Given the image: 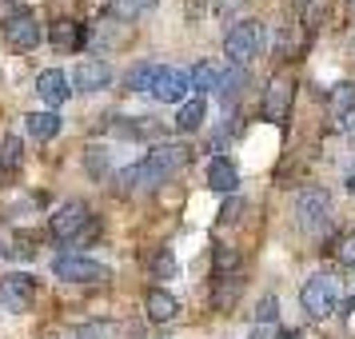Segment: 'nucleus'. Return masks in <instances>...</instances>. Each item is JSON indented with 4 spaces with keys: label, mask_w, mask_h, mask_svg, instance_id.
Returning <instances> with one entry per match:
<instances>
[{
    "label": "nucleus",
    "mask_w": 355,
    "mask_h": 339,
    "mask_svg": "<svg viewBox=\"0 0 355 339\" xmlns=\"http://www.w3.org/2000/svg\"><path fill=\"white\" fill-rule=\"evenodd\" d=\"M263 49V24L259 20H236L224 36V52L232 56V64H248L252 56H259Z\"/></svg>",
    "instance_id": "obj_1"
},
{
    "label": "nucleus",
    "mask_w": 355,
    "mask_h": 339,
    "mask_svg": "<svg viewBox=\"0 0 355 339\" xmlns=\"http://www.w3.org/2000/svg\"><path fill=\"white\" fill-rule=\"evenodd\" d=\"M52 275L64 279V284H104L108 268L96 263V259H84V256H56L52 259Z\"/></svg>",
    "instance_id": "obj_2"
},
{
    "label": "nucleus",
    "mask_w": 355,
    "mask_h": 339,
    "mask_svg": "<svg viewBox=\"0 0 355 339\" xmlns=\"http://www.w3.org/2000/svg\"><path fill=\"white\" fill-rule=\"evenodd\" d=\"M300 304H304V311L311 320H327L336 311V288H331V279L327 275H311L300 288Z\"/></svg>",
    "instance_id": "obj_3"
},
{
    "label": "nucleus",
    "mask_w": 355,
    "mask_h": 339,
    "mask_svg": "<svg viewBox=\"0 0 355 339\" xmlns=\"http://www.w3.org/2000/svg\"><path fill=\"white\" fill-rule=\"evenodd\" d=\"M295 216H300V224L307 232L327 227V220H331V200H327V192L323 188H304L300 200H295Z\"/></svg>",
    "instance_id": "obj_4"
},
{
    "label": "nucleus",
    "mask_w": 355,
    "mask_h": 339,
    "mask_svg": "<svg viewBox=\"0 0 355 339\" xmlns=\"http://www.w3.org/2000/svg\"><path fill=\"white\" fill-rule=\"evenodd\" d=\"M0 36H4V44L12 52H33L40 40H44V33H40V24H36L28 12H20V17H8L4 24H0Z\"/></svg>",
    "instance_id": "obj_5"
},
{
    "label": "nucleus",
    "mask_w": 355,
    "mask_h": 339,
    "mask_svg": "<svg viewBox=\"0 0 355 339\" xmlns=\"http://www.w3.org/2000/svg\"><path fill=\"white\" fill-rule=\"evenodd\" d=\"M84 224H88V204H84V200H68V204H60L56 216L49 220V227H52L56 240H72V236H80Z\"/></svg>",
    "instance_id": "obj_6"
},
{
    "label": "nucleus",
    "mask_w": 355,
    "mask_h": 339,
    "mask_svg": "<svg viewBox=\"0 0 355 339\" xmlns=\"http://www.w3.org/2000/svg\"><path fill=\"white\" fill-rule=\"evenodd\" d=\"M291 92H295V84H291V76H275L272 84H268V92H263V116L272 120V124H284L291 112Z\"/></svg>",
    "instance_id": "obj_7"
},
{
    "label": "nucleus",
    "mask_w": 355,
    "mask_h": 339,
    "mask_svg": "<svg viewBox=\"0 0 355 339\" xmlns=\"http://www.w3.org/2000/svg\"><path fill=\"white\" fill-rule=\"evenodd\" d=\"M168 176H172V172H168L164 164H156L152 156H144L140 164H132V168L120 172V188H128V192L132 188H156V184H164Z\"/></svg>",
    "instance_id": "obj_8"
},
{
    "label": "nucleus",
    "mask_w": 355,
    "mask_h": 339,
    "mask_svg": "<svg viewBox=\"0 0 355 339\" xmlns=\"http://www.w3.org/2000/svg\"><path fill=\"white\" fill-rule=\"evenodd\" d=\"M33 275H24V272H12V275H4L0 279V307L4 311H24L28 307V299H33Z\"/></svg>",
    "instance_id": "obj_9"
},
{
    "label": "nucleus",
    "mask_w": 355,
    "mask_h": 339,
    "mask_svg": "<svg viewBox=\"0 0 355 339\" xmlns=\"http://www.w3.org/2000/svg\"><path fill=\"white\" fill-rule=\"evenodd\" d=\"M188 88H192V76L184 68H160V76L152 84V96L164 100V104H180L188 96Z\"/></svg>",
    "instance_id": "obj_10"
},
{
    "label": "nucleus",
    "mask_w": 355,
    "mask_h": 339,
    "mask_svg": "<svg viewBox=\"0 0 355 339\" xmlns=\"http://www.w3.org/2000/svg\"><path fill=\"white\" fill-rule=\"evenodd\" d=\"M36 96L52 104V108H60L68 96H72V80H68L60 68H44L40 76H36Z\"/></svg>",
    "instance_id": "obj_11"
},
{
    "label": "nucleus",
    "mask_w": 355,
    "mask_h": 339,
    "mask_svg": "<svg viewBox=\"0 0 355 339\" xmlns=\"http://www.w3.org/2000/svg\"><path fill=\"white\" fill-rule=\"evenodd\" d=\"M108 80H112V68L104 64V60H84L72 72V84L80 92H100V88H108Z\"/></svg>",
    "instance_id": "obj_12"
},
{
    "label": "nucleus",
    "mask_w": 355,
    "mask_h": 339,
    "mask_svg": "<svg viewBox=\"0 0 355 339\" xmlns=\"http://www.w3.org/2000/svg\"><path fill=\"white\" fill-rule=\"evenodd\" d=\"M236 184H240V172L232 168V160H224V156H216V160L208 164V188L220 195H232L236 192Z\"/></svg>",
    "instance_id": "obj_13"
},
{
    "label": "nucleus",
    "mask_w": 355,
    "mask_h": 339,
    "mask_svg": "<svg viewBox=\"0 0 355 339\" xmlns=\"http://www.w3.org/2000/svg\"><path fill=\"white\" fill-rule=\"evenodd\" d=\"M176 311H180V304H176V295H172V291H164V288L148 291V320L172 323V320H176Z\"/></svg>",
    "instance_id": "obj_14"
},
{
    "label": "nucleus",
    "mask_w": 355,
    "mask_h": 339,
    "mask_svg": "<svg viewBox=\"0 0 355 339\" xmlns=\"http://www.w3.org/2000/svg\"><path fill=\"white\" fill-rule=\"evenodd\" d=\"M156 76H160V68L152 64V60H140V64H132L128 72H124V88H128V92H152Z\"/></svg>",
    "instance_id": "obj_15"
},
{
    "label": "nucleus",
    "mask_w": 355,
    "mask_h": 339,
    "mask_svg": "<svg viewBox=\"0 0 355 339\" xmlns=\"http://www.w3.org/2000/svg\"><path fill=\"white\" fill-rule=\"evenodd\" d=\"M49 40L56 44V49H64V52L80 49V24H76V20H56L52 33H49Z\"/></svg>",
    "instance_id": "obj_16"
},
{
    "label": "nucleus",
    "mask_w": 355,
    "mask_h": 339,
    "mask_svg": "<svg viewBox=\"0 0 355 339\" xmlns=\"http://www.w3.org/2000/svg\"><path fill=\"white\" fill-rule=\"evenodd\" d=\"M148 156H152L156 164H164L168 172H176L180 164H188V156H192V152H188L184 144H156L152 152H148Z\"/></svg>",
    "instance_id": "obj_17"
},
{
    "label": "nucleus",
    "mask_w": 355,
    "mask_h": 339,
    "mask_svg": "<svg viewBox=\"0 0 355 339\" xmlns=\"http://www.w3.org/2000/svg\"><path fill=\"white\" fill-rule=\"evenodd\" d=\"M243 84H248V72H243L240 64L220 68V88H216V92H220L224 100H236V96L243 92Z\"/></svg>",
    "instance_id": "obj_18"
},
{
    "label": "nucleus",
    "mask_w": 355,
    "mask_h": 339,
    "mask_svg": "<svg viewBox=\"0 0 355 339\" xmlns=\"http://www.w3.org/2000/svg\"><path fill=\"white\" fill-rule=\"evenodd\" d=\"M192 88L196 92H216L220 88V68L216 64H208V60H200V64H192Z\"/></svg>",
    "instance_id": "obj_19"
},
{
    "label": "nucleus",
    "mask_w": 355,
    "mask_h": 339,
    "mask_svg": "<svg viewBox=\"0 0 355 339\" xmlns=\"http://www.w3.org/2000/svg\"><path fill=\"white\" fill-rule=\"evenodd\" d=\"M204 124V100L192 96V100H184V108L176 112V128L180 132H196Z\"/></svg>",
    "instance_id": "obj_20"
},
{
    "label": "nucleus",
    "mask_w": 355,
    "mask_h": 339,
    "mask_svg": "<svg viewBox=\"0 0 355 339\" xmlns=\"http://www.w3.org/2000/svg\"><path fill=\"white\" fill-rule=\"evenodd\" d=\"M60 132V116L56 112H33L28 116V136H36V140H52Z\"/></svg>",
    "instance_id": "obj_21"
},
{
    "label": "nucleus",
    "mask_w": 355,
    "mask_h": 339,
    "mask_svg": "<svg viewBox=\"0 0 355 339\" xmlns=\"http://www.w3.org/2000/svg\"><path fill=\"white\" fill-rule=\"evenodd\" d=\"M20 164H24V144H20V136H4V140H0V168L17 172Z\"/></svg>",
    "instance_id": "obj_22"
},
{
    "label": "nucleus",
    "mask_w": 355,
    "mask_h": 339,
    "mask_svg": "<svg viewBox=\"0 0 355 339\" xmlns=\"http://www.w3.org/2000/svg\"><path fill=\"white\" fill-rule=\"evenodd\" d=\"M336 256H339V263H347V268H355V232H347V236H339V243H336Z\"/></svg>",
    "instance_id": "obj_23"
},
{
    "label": "nucleus",
    "mask_w": 355,
    "mask_h": 339,
    "mask_svg": "<svg viewBox=\"0 0 355 339\" xmlns=\"http://www.w3.org/2000/svg\"><path fill=\"white\" fill-rule=\"evenodd\" d=\"M331 104H336L339 112H347V108H355V84H339L336 92H331Z\"/></svg>",
    "instance_id": "obj_24"
},
{
    "label": "nucleus",
    "mask_w": 355,
    "mask_h": 339,
    "mask_svg": "<svg viewBox=\"0 0 355 339\" xmlns=\"http://www.w3.org/2000/svg\"><path fill=\"white\" fill-rule=\"evenodd\" d=\"M236 268H240V256L232 247H220L216 252V272H236Z\"/></svg>",
    "instance_id": "obj_25"
},
{
    "label": "nucleus",
    "mask_w": 355,
    "mask_h": 339,
    "mask_svg": "<svg viewBox=\"0 0 355 339\" xmlns=\"http://www.w3.org/2000/svg\"><path fill=\"white\" fill-rule=\"evenodd\" d=\"M240 211H243V200H240V195H227V204L220 208V220H224V224H236V220H240Z\"/></svg>",
    "instance_id": "obj_26"
},
{
    "label": "nucleus",
    "mask_w": 355,
    "mask_h": 339,
    "mask_svg": "<svg viewBox=\"0 0 355 339\" xmlns=\"http://www.w3.org/2000/svg\"><path fill=\"white\" fill-rule=\"evenodd\" d=\"M256 320H259V323H272V320H275V299H272V295H263V299H259Z\"/></svg>",
    "instance_id": "obj_27"
},
{
    "label": "nucleus",
    "mask_w": 355,
    "mask_h": 339,
    "mask_svg": "<svg viewBox=\"0 0 355 339\" xmlns=\"http://www.w3.org/2000/svg\"><path fill=\"white\" fill-rule=\"evenodd\" d=\"M339 132H343L347 140H355V108H347V112H339Z\"/></svg>",
    "instance_id": "obj_28"
},
{
    "label": "nucleus",
    "mask_w": 355,
    "mask_h": 339,
    "mask_svg": "<svg viewBox=\"0 0 355 339\" xmlns=\"http://www.w3.org/2000/svg\"><path fill=\"white\" fill-rule=\"evenodd\" d=\"M275 339H304V336H300L295 327H279V331H275Z\"/></svg>",
    "instance_id": "obj_29"
},
{
    "label": "nucleus",
    "mask_w": 355,
    "mask_h": 339,
    "mask_svg": "<svg viewBox=\"0 0 355 339\" xmlns=\"http://www.w3.org/2000/svg\"><path fill=\"white\" fill-rule=\"evenodd\" d=\"M243 0H216V8H240Z\"/></svg>",
    "instance_id": "obj_30"
},
{
    "label": "nucleus",
    "mask_w": 355,
    "mask_h": 339,
    "mask_svg": "<svg viewBox=\"0 0 355 339\" xmlns=\"http://www.w3.org/2000/svg\"><path fill=\"white\" fill-rule=\"evenodd\" d=\"M347 188H352V192H355V176H352V180H347Z\"/></svg>",
    "instance_id": "obj_31"
},
{
    "label": "nucleus",
    "mask_w": 355,
    "mask_h": 339,
    "mask_svg": "<svg viewBox=\"0 0 355 339\" xmlns=\"http://www.w3.org/2000/svg\"><path fill=\"white\" fill-rule=\"evenodd\" d=\"M252 339H263V336H259V331H256V336H252Z\"/></svg>",
    "instance_id": "obj_32"
},
{
    "label": "nucleus",
    "mask_w": 355,
    "mask_h": 339,
    "mask_svg": "<svg viewBox=\"0 0 355 339\" xmlns=\"http://www.w3.org/2000/svg\"><path fill=\"white\" fill-rule=\"evenodd\" d=\"M295 4H307V0H295Z\"/></svg>",
    "instance_id": "obj_33"
},
{
    "label": "nucleus",
    "mask_w": 355,
    "mask_h": 339,
    "mask_svg": "<svg viewBox=\"0 0 355 339\" xmlns=\"http://www.w3.org/2000/svg\"><path fill=\"white\" fill-rule=\"evenodd\" d=\"M0 252H4V247H0Z\"/></svg>",
    "instance_id": "obj_34"
}]
</instances>
